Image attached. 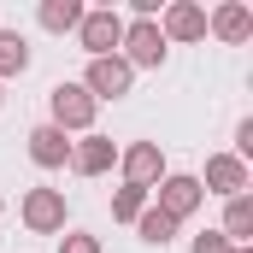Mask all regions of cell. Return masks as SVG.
Listing matches in <instances>:
<instances>
[{
    "label": "cell",
    "instance_id": "obj_14",
    "mask_svg": "<svg viewBox=\"0 0 253 253\" xmlns=\"http://www.w3.org/2000/svg\"><path fill=\"white\" fill-rule=\"evenodd\" d=\"M83 12H88L83 0H42V6H36V18H42L47 36H71V30L83 24Z\"/></svg>",
    "mask_w": 253,
    "mask_h": 253
},
{
    "label": "cell",
    "instance_id": "obj_17",
    "mask_svg": "<svg viewBox=\"0 0 253 253\" xmlns=\"http://www.w3.org/2000/svg\"><path fill=\"white\" fill-rule=\"evenodd\" d=\"M141 212H147V189H118L112 194V224H135V218H141Z\"/></svg>",
    "mask_w": 253,
    "mask_h": 253
},
{
    "label": "cell",
    "instance_id": "obj_2",
    "mask_svg": "<svg viewBox=\"0 0 253 253\" xmlns=\"http://www.w3.org/2000/svg\"><path fill=\"white\" fill-rule=\"evenodd\" d=\"M77 42H83L88 59H112L118 42H124V18H118V6H88L83 24H77Z\"/></svg>",
    "mask_w": 253,
    "mask_h": 253
},
{
    "label": "cell",
    "instance_id": "obj_23",
    "mask_svg": "<svg viewBox=\"0 0 253 253\" xmlns=\"http://www.w3.org/2000/svg\"><path fill=\"white\" fill-rule=\"evenodd\" d=\"M0 212H6V200H0Z\"/></svg>",
    "mask_w": 253,
    "mask_h": 253
},
{
    "label": "cell",
    "instance_id": "obj_5",
    "mask_svg": "<svg viewBox=\"0 0 253 253\" xmlns=\"http://www.w3.org/2000/svg\"><path fill=\"white\" fill-rule=\"evenodd\" d=\"M153 194H159L153 206H159L165 218H177V224L194 218V212L206 206V189H200V177H189V171H165V177L153 183Z\"/></svg>",
    "mask_w": 253,
    "mask_h": 253
},
{
    "label": "cell",
    "instance_id": "obj_15",
    "mask_svg": "<svg viewBox=\"0 0 253 253\" xmlns=\"http://www.w3.org/2000/svg\"><path fill=\"white\" fill-rule=\"evenodd\" d=\"M24 71H30V42L0 24V83H6V77H24Z\"/></svg>",
    "mask_w": 253,
    "mask_h": 253
},
{
    "label": "cell",
    "instance_id": "obj_8",
    "mask_svg": "<svg viewBox=\"0 0 253 253\" xmlns=\"http://www.w3.org/2000/svg\"><path fill=\"white\" fill-rule=\"evenodd\" d=\"M159 36H165V47H171V42H206V6L171 0L165 18H159Z\"/></svg>",
    "mask_w": 253,
    "mask_h": 253
},
{
    "label": "cell",
    "instance_id": "obj_20",
    "mask_svg": "<svg viewBox=\"0 0 253 253\" xmlns=\"http://www.w3.org/2000/svg\"><path fill=\"white\" fill-rule=\"evenodd\" d=\"M248 153H253V118H242V124H236V159L248 165Z\"/></svg>",
    "mask_w": 253,
    "mask_h": 253
},
{
    "label": "cell",
    "instance_id": "obj_11",
    "mask_svg": "<svg viewBox=\"0 0 253 253\" xmlns=\"http://www.w3.org/2000/svg\"><path fill=\"white\" fill-rule=\"evenodd\" d=\"M206 30L218 36V42H230V47H242V42H253V12L242 6V0H224L212 18H206Z\"/></svg>",
    "mask_w": 253,
    "mask_h": 253
},
{
    "label": "cell",
    "instance_id": "obj_7",
    "mask_svg": "<svg viewBox=\"0 0 253 253\" xmlns=\"http://www.w3.org/2000/svg\"><path fill=\"white\" fill-rule=\"evenodd\" d=\"M83 88L94 94V106H100V100H124L129 88H135V71H129L118 53H112V59H88V71H83Z\"/></svg>",
    "mask_w": 253,
    "mask_h": 253
},
{
    "label": "cell",
    "instance_id": "obj_19",
    "mask_svg": "<svg viewBox=\"0 0 253 253\" xmlns=\"http://www.w3.org/2000/svg\"><path fill=\"white\" fill-rule=\"evenodd\" d=\"M189 253H230V242H224L218 230H200V236L189 242Z\"/></svg>",
    "mask_w": 253,
    "mask_h": 253
},
{
    "label": "cell",
    "instance_id": "obj_22",
    "mask_svg": "<svg viewBox=\"0 0 253 253\" xmlns=\"http://www.w3.org/2000/svg\"><path fill=\"white\" fill-rule=\"evenodd\" d=\"M230 253H253V248H230Z\"/></svg>",
    "mask_w": 253,
    "mask_h": 253
},
{
    "label": "cell",
    "instance_id": "obj_9",
    "mask_svg": "<svg viewBox=\"0 0 253 253\" xmlns=\"http://www.w3.org/2000/svg\"><path fill=\"white\" fill-rule=\"evenodd\" d=\"M118 165V141L112 135H83V141H71V171L77 177H106Z\"/></svg>",
    "mask_w": 253,
    "mask_h": 253
},
{
    "label": "cell",
    "instance_id": "obj_10",
    "mask_svg": "<svg viewBox=\"0 0 253 253\" xmlns=\"http://www.w3.org/2000/svg\"><path fill=\"white\" fill-rule=\"evenodd\" d=\"M248 165H242V159H236V153H212V159H206V177H200V189L206 194H224V200H230V194H248Z\"/></svg>",
    "mask_w": 253,
    "mask_h": 253
},
{
    "label": "cell",
    "instance_id": "obj_4",
    "mask_svg": "<svg viewBox=\"0 0 253 253\" xmlns=\"http://www.w3.org/2000/svg\"><path fill=\"white\" fill-rule=\"evenodd\" d=\"M18 218H24L30 236H65V224H71L65 189H30V194H24V206H18Z\"/></svg>",
    "mask_w": 253,
    "mask_h": 253
},
{
    "label": "cell",
    "instance_id": "obj_3",
    "mask_svg": "<svg viewBox=\"0 0 253 253\" xmlns=\"http://www.w3.org/2000/svg\"><path fill=\"white\" fill-rule=\"evenodd\" d=\"M124 53L118 59L129 65V71H159L165 65V36H159V18H135V24H124V42H118Z\"/></svg>",
    "mask_w": 253,
    "mask_h": 253
},
{
    "label": "cell",
    "instance_id": "obj_13",
    "mask_svg": "<svg viewBox=\"0 0 253 253\" xmlns=\"http://www.w3.org/2000/svg\"><path fill=\"white\" fill-rule=\"evenodd\" d=\"M218 236H224L230 248H253V194H230V200H224Z\"/></svg>",
    "mask_w": 253,
    "mask_h": 253
},
{
    "label": "cell",
    "instance_id": "obj_18",
    "mask_svg": "<svg viewBox=\"0 0 253 253\" xmlns=\"http://www.w3.org/2000/svg\"><path fill=\"white\" fill-rule=\"evenodd\" d=\"M59 253H100V236H88V230H65V236H59Z\"/></svg>",
    "mask_w": 253,
    "mask_h": 253
},
{
    "label": "cell",
    "instance_id": "obj_12",
    "mask_svg": "<svg viewBox=\"0 0 253 253\" xmlns=\"http://www.w3.org/2000/svg\"><path fill=\"white\" fill-rule=\"evenodd\" d=\"M30 159L42 165V171H59V165H71V135L53 124H36L30 129Z\"/></svg>",
    "mask_w": 253,
    "mask_h": 253
},
{
    "label": "cell",
    "instance_id": "obj_1",
    "mask_svg": "<svg viewBox=\"0 0 253 253\" xmlns=\"http://www.w3.org/2000/svg\"><path fill=\"white\" fill-rule=\"evenodd\" d=\"M47 124L53 129H65V135H94V94L83 88V83H53V94H47Z\"/></svg>",
    "mask_w": 253,
    "mask_h": 253
},
{
    "label": "cell",
    "instance_id": "obj_21",
    "mask_svg": "<svg viewBox=\"0 0 253 253\" xmlns=\"http://www.w3.org/2000/svg\"><path fill=\"white\" fill-rule=\"evenodd\" d=\"M0 106H6V83H0Z\"/></svg>",
    "mask_w": 253,
    "mask_h": 253
},
{
    "label": "cell",
    "instance_id": "obj_6",
    "mask_svg": "<svg viewBox=\"0 0 253 253\" xmlns=\"http://www.w3.org/2000/svg\"><path fill=\"white\" fill-rule=\"evenodd\" d=\"M118 171H124L129 189H147V194H153V183L165 177V153H159V141H129V147H118Z\"/></svg>",
    "mask_w": 253,
    "mask_h": 253
},
{
    "label": "cell",
    "instance_id": "obj_16",
    "mask_svg": "<svg viewBox=\"0 0 253 253\" xmlns=\"http://www.w3.org/2000/svg\"><path fill=\"white\" fill-rule=\"evenodd\" d=\"M135 230H141V242H147V248H165V242L177 236V218H165L159 206H147V212L135 218Z\"/></svg>",
    "mask_w": 253,
    "mask_h": 253
}]
</instances>
